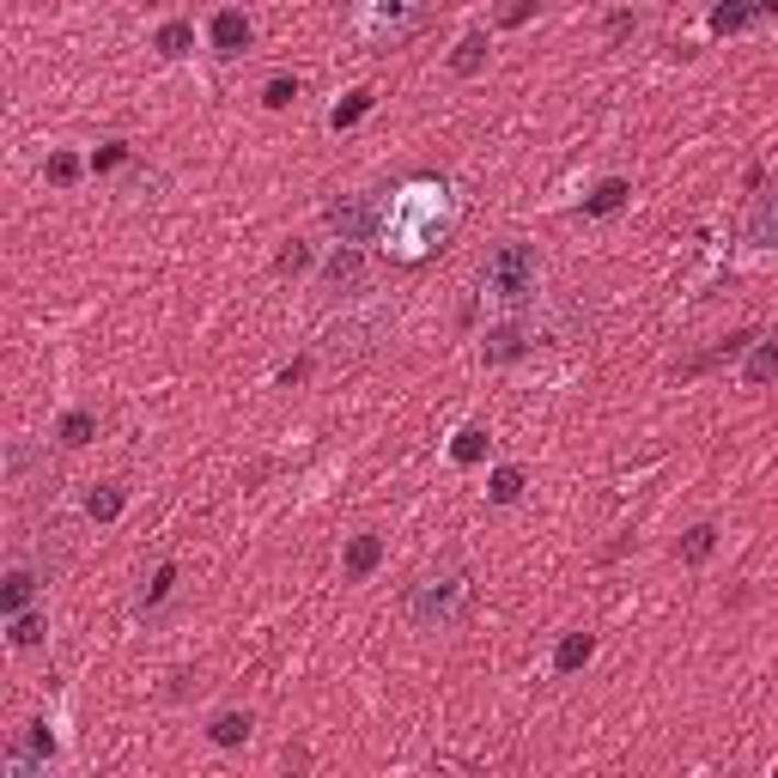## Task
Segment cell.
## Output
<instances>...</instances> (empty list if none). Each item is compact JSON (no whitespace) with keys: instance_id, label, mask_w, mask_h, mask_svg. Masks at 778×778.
I'll list each match as a JSON object with an SVG mask.
<instances>
[{"instance_id":"1","label":"cell","mask_w":778,"mask_h":778,"mask_svg":"<svg viewBox=\"0 0 778 778\" xmlns=\"http://www.w3.org/2000/svg\"><path fill=\"white\" fill-rule=\"evenodd\" d=\"M456 213H462L456 189L438 183V177H414V183H402L396 195L383 201L377 250L390 256V262H426V256L456 232Z\"/></svg>"},{"instance_id":"2","label":"cell","mask_w":778,"mask_h":778,"mask_svg":"<svg viewBox=\"0 0 778 778\" xmlns=\"http://www.w3.org/2000/svg\"><path fill=\"white\" fill-rule=\"evenodd\" d=\"M469 596H475V578H469L462 566L426 572V578L408 590V620L426 627V633H450V627L462 620V608H469Z\"/></svg>"},{"instance_id":"3","label":"cell","mask_w":778,"mask_h":778,"mask_svg":"<svg viewBox=\"0 0 778 778\" xmlns=\"http://www.w3.org/2000/svg\"><path fill=\"white\" fill-rule=\"evenodd\" d=\"M535 286H541V256L529 250V244H499V250L487 256V268H481V298L499 304V311L529 304Z\"/></svg>"},{"instance_id":"4","label":"cell","mask_w":778,"mask_h":778,"mask_svg":"<svg viewBox=\"0 0 778 778\" xmlns=\"http://www.w3.org/2000/svg\"><path fill=\"white\" fill-rule=\"evenodd\" d=\"M432 0H353V37L359 43H402L426 19Z\"/></svg>"},{"instance_id":"5","label":"cell","mask_w":778,"mask_h":778,"mask_svg":"<svg viewBox=\"0 0 778 778\" xmlns=\"http://www.w3.org/2000/svg\"><path fill=\"white\" fill-rule=\"evenodd\" d=\"M329 232H335V244H377V232H383V201L377 195H341V201H329Z\"/></svg>"},{"instance_id":"6","label":"cell","mask_w":778,"mask_h":778,"mask_svg":"<svg viewBox=\"0 0 778 778\" xmlns=\"http://www.w3.org/2000/svg\"><path fill=\"white\" fill-rule=\"evenodd\" d=\"M742 244H748L754 262H773V256H778V183L754 195L748 219H742Z\"/></svg>"},{"instance_id":"7","label":"cell","mask_w":778,"mask_h":778,"mask_svg":"<svg viewBox=\"0 0 778 778\" xmlns=\"http://www.w3.org/2000/svg\"><path fill=\"white\" fill-rule=\"evenodd\" d=\"M529 347H535V329H529V323H517V317L493 323V329L481 335V359H487V365H511V359L529 353Z\"/></svg>"},{"instance_id":"8","label":"cell","mask_w":778,"mask_h":778,"mask_svg":"<svg viewBox=\"0 0 778 778\" xmlns=\"http://www.w3.org/2000/svg\"><path fill=\"white\" fill-rule=\"evenodd\" d=\"M207 43H213V55H244L256 43V25H250V13H238V7H219V13L207 19Z\"/></svg>"},{"instance_id":"9","label":"cell","mask_w":778,"mask_h":778,"mask_svg":"<svg viewBox=\"0 0 778 778\" xmlns=\"http://www.w3.org/2000/svg\"><path fill=\"white\" fill-rule=\"evenodd\" d=\"M359 280H365V256H359V244H335V256L323 262V286H329V292H353Z\"/></svg>"},{"instance_id":"10","label":"cell","mask_w":778,"mask_h":778,"mask_svg":"<svg viewBox=\"0 0 778 778\" xmlns=\"http://www.w3.org/2000/svg\"><path fill=\"white\" fill-rule=\"evenodd\" d=\"M43 639H49V614H43V608H19V614H7V645H13V651H37Z\"/></svg>"},{"instance_id":"11","label":"cell","mask_w":778,"mask_h":778,"mask_svg":"<svg viewBox=\"0 0 778 778\" xmlns=\"http://www.w3.org/2000/svg\"><path fill=\"white\" fill-rule=\"evenodd\" d=\"M250 730H256L250 712H219L207 724V742H213V748H244V742H250Z\"/></svg>"},{"instance_id":"12","label":"cell","mask_w":778,"mask_h":778,"mask_svg":"<svg viewBox=\"0 0 778 778\" xmlns=\"http://www.w3.org/2000/svg\"><path fill=\"white\" fill-rule=\"evenodd\" d=\"M487 31H469V37L456 43V55H450V74H462V80H475L481 67H487Z\"/></svg>"},{"instance_id":"13","label":"cell","mask_w":778,"mask_h":778,"mask_svg":"<svg viewBox=\"0 0 778 778\" xmlns=\"http://www.w3.org/2000/svg\"><path fill=\"white\" fill-rule=\"evenodd\" d=\"M31 596H37V572H7V584H0V614H19V608H31Z\"/></svg>"},{"instance_id":"14","label":"cell","mask_w":778,"mask_h":778,"mask_svg":"<svg viewBox=\"0 0 778 778\" xmlns=\"http://www.w3.org/2000/svg\"><path fill=\"white\" fill-rule=\"evenodd\" d=\"M377 560H383V541L377 535H353V541H347V578H371V572H377Z\"/></svg>"},{"instance_id":"15","label":"cell","mask_w":778,"mask_h":778,"mask_svg":"<svg viewBox=\"0 0 778 778\" xmlns=\"http://www.w3.org/2000/svg\"><path fill=\"white\" fill-rule=\"evenodd\" d=\"M778 377V341H754L742 359V383H773Z\"/></svg>"},{"instance_id":"16","label":"cell","mask_w":778,"mask_h":778,"mask_svg":"<svg viewBox=\"0 0 778 778\" xmlns=\"http://www.w3.org/2000/svg\"><path fill=\"white\" fill-rule=\"evenodd\" d=\"M627 195H633V189H627V177H608V183H596V195L584 201V213H590V219H608V213L627 207Z\"/></svg>"},{"instance_id":"17","label":"cell","mask_w":778,"mask_h":778,"mask_svg":"<svg viewBox=\"0 0 778 778\" xmlns=\"http://www.w3.org/2000/svg\"><path fill=\"white\" fill-rule=\"evenodd\" d=\"M523 487H529V481H523L517 462H505V469H493V475H487V499L493 505H517V499H523Z\"/></svg>"},{"instance_id":"18","label":"cell","mask_w":778,"mask_h":778,"mask_svg":"<svg viewBox=\"0 0 778 778\" xmlns=\"http://www.w3.org/2000/svg\"><path fill=\"white\" fill-rule=\"evenodd\" d=\"M590 651H596V639H590V633H566V639H560V651H554V675L584 669V663H590Z\"/></svg>"},{"instance_id":"19","label":"cell","mask_w":778,"mask_h":778,"mask_svg":"<svg viewBox=\"0 0 778 778\" xmlns=\"http://www.w3.org/2000/svg\"><path fill=\"white\" fill-rule=\"evenodd\" d=\"M390 329V311H371V317H353V323H341L335 329V341H353V347H371L377 335Z\"/></svg>"},{"instance_id":"20","label":"cell","mask_w":778,"mask_h":778,"mask_svg":"<svg viewBox=\"0 0 778 778\" xmlns=\"http://www.w3.org/2000/svg\"><path fill=\"white\" fill-rule=\"evenodd\" d=\"M153 49L165 55V61H177V55L195 49V25H183V19H171V25H159V37H153Z\"/></svg>"},{"instance_id":"21","label":"cell","mask_w":778,"mask_h":778,"mask_svg":"<svg viewBox=\"0 0 778 778\" xmlns=\"http://www.w3.org/2000/svg\"><path fill=\"white\" fill-rule=\"evenodd\" d=\"M754 7L760 0H724V7H712V37H730V31H742L754 19Z\"/></svg>"},{"instance_id":"22","label":"cell","mask_w":778,"mask_h":778,"mask_svg":"<svg viewBox=\"0 0 778 778\" xmlns=\"http://www.w3.org/2000/svg\"><path fill=\"white\" fill-rule=\"evenodd\" d=\"M712 548H718V523H694V529L681 535V560H687V566L712 560Z\"/></svg>"},{"instance_id":"23","label":"cell","mask_w":778,"mask_h":778,"mask_svg":"<svg viewBox=\"0 0 778 778\" xmlns=\"http://www.w3.org/2000/svg\"><path fill=\"white\" fill-rule=\"evenodd\" d=\"M98 438V414H86V408H74V414H61V444L67 450H80V444H92Z\"/></svg>"},{"instance_id":"24","label":"cell","mask_w":778,"mask_h":778,"mask_svg":"<svg viewBox=\"0 0 778 778\" xmlns=\"http://www.w3.org/2000/svg\"><path fill=\"white\" fill-rule=\"evenodd\" d=\"M487 456V426H462L456 444H450V462H481Z\"/></svg>"},{"instance_id":"25","label":"cell","mask_w":778,"mask_h":778,"mask_svg":"<svg viewBox=\"0 0 778 778\" xmlns=\"http://www.w3.org/2000/svg\"><path fill=\"white\" fill-rule=\"evenodd\" d=\"M311 262H317V250H311L304 238H286V250L274 256V274H304Z\"/></svg>"},{"instance_id":"26","label":"cell","mask_w":778,"mask_h":778,"mask_svg":"<svg viewBox=\"0 0 778 778\" xmlns=\"http://www.w3.org/2000/svg\"><path fill=\"white\" fill-rule=\"evenodd\" d=\"M365 110H371V92L359 86V92H347V104H335V110H329V128H335V134H341V128H353V122L365 116Z\"/></svg>"},{"instance_id":"27","label":"cell","mask_w":778,"mask_h":778,"mask_svg":"<svg viewBox=\"0 0 778 778\" xmlns=\"http://www.w3.org/2000/svg\"><path fill=\"white\" fill-rule=\"evenodd\" d=\"M86 517H98V523L122 517V487H98V493H86Z\"/></svg>"},{"instance_id":"28","label":"cell","mask_w":778,"mask_h":778,"mask_svg":"<svg viewBox=\"0 0 778 778\" xmlns=\"http://www.w3.org/2000/svg\"><path fill=\"white\" fill-rule=\"evenodd\" d=\"M31 462H37V450H31L25 438H13V444H7V481H13V487L31 475Z\"/></svg>"},{"instance_id":"29","label":"cell","mask_w":778,"mask_h":778,"mask_svg":"<svg viewBox=\"0 0 778 778\" xmlns=\"http://www.w3.org/2000/svg\"><path fill=\"white\" fill-rule=\"evenodd\" d=\"M171 584H177V566H171V560H165V566L153 572V584H146V590H140V608H159L165 596H171Z\"/></svg>"},{"instance_id":"30","label":"cell","mask_w":778,"mask_h":778,"mask_svg":"<svg viewBox=\"0 0 778 778\" xmlns=\"http://www.w3.org/2000/svg\"><path fill=\"white\" fill-rule=\"evenodd\" d=\"M292 98H298V80H268V92H262V104L268 110H286Z\"/></svg>"},{"instance_id":"31","label":"cell","mask_w":778,"mask_h":778,"mask_svg":"<svg viewBox=\"0 0 778 778\" xmlns=\"http://www.w3.org/2000/svg\"><path fill=\"white\" fill-rule=\"evenodd\" d=\"M74 177H80V159H74V153H55V159H49V183H74Z\"/></svg>"},{"instance_id":"32","label":"cell","mask_w":778,"mask_h":778,"mask_svg":"<svg viewBox=\"0 0 778 778\" xmlns=\"http://www.w3.org/2000/svg\"><path fill=\"white\" fill-rule=\"evenodd\" d=\"M122 159H128V146H104V153H92V171H116Z\"/></svg>"},{"instance_id":"33","label":"cell","mask_w":778,"mask_h":778,"mask_svg":"<svg viewBox=\"0 0 778 778\" xmlns=\"http://www.w3.org/2000/svg\"><path fill=\"white\" fill-rule=\"evenodd\" d=\"M529 13H535V0H511L499 13V25H529Z\"/></svg>"},{"instance_id":"34","label":"cell","mask_w":778,"mask_h":778,"mask_svg":"<svg viewBox=\"0 0 778 778\" xmlns=\"http://www.w3.org/2000/svg\"><path fill=\"white\" fill-rule=\"evenodd\" d=\"M304 371H311V359H298V365H286V371H280V383H286V390H292V383H304Z\"/></svg>"},{"instance_id":"35","label":"cell","mask_w":778,"mask_h":778,"mask_svg":"<svg viewBox=\"0 0 778 778\" xmlns=\"http://www.w3.org/2000/svg\"><path fill=\"white\" fill-rule=\"evenodd\" d=\"M760 7H766V13H778V0H760Z\"/></svg>"}]
</instances>
